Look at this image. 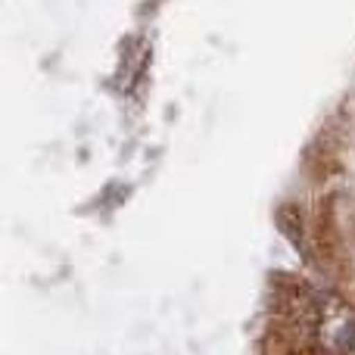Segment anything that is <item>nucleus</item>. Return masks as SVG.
<instances>
[]
</instances>
